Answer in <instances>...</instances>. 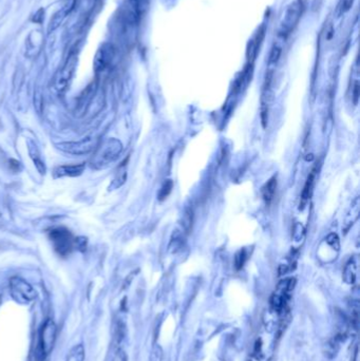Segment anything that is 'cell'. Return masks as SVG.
Returning <instances> with one entry per match:
<instances>
[{"label":"cell","mask_w":360,"mask_h":361,"mask_svg":"<svg viewBox=\"0 0 360 361\" xmlns=\"http://www.w3.org/2000/svg\"><path fill=\"white\" fill-rule=\"evenodd\" d=\"M296 285L295 278H287L281 280L278 283L275 291L272 292L270 297V307L271 309L279 314H285L288 312V304L291 298V292H293Z\"/></svg>","instance_id":"cell-1"},{"label":"cell","mask_w":360,"mask_h":361,"mask_svg":"<svg viewBox=\"0 0 360 361\" xmlns=\"http://www.w3.org/2000/svg\"><path fill=\"white\" fill-rule=\"evenodd\" d=\"M123 150V146L120 141L115 139H110L98 149L92 160V167L95 169H102L107 167L119 158Z\"/></svg>","instance_id":"cell-2"},{"label":"cell","mask_w":360,"mask_h":361,"mask_svg":"<svg viewBox=\"0 0 360 361\" xmlns=\"http://www.w3.org/2000/svg\"><path fill=\"white\" fill-rule=\"evenodd\" d=\"M49 238L52 241L55 251L63 257L71 253L77 244V239L74 238L69 230L64 227H57L50 230Z\"/></svg>","instance_id":"cell-3"},{"label":"cell","mask_w":360,"mask_h":361,"mask_svg":"<svg viewBox=\"0 0 360 361\" xmlns=\"http://www.w3.org/2000/svg\"><path fill=\"white\" fill-rule=\"evenodd\" d=\"M303 11V3L301 0H296L294 3L289 5L287 13L284 15L283 20L281 22L280 29L278 31V39L285 41L288 37L293 32V30L299 21Z\"/></svg>","instance_id":"cell-4"},{"label":"cell","mask_w":360,"mask_h":361,"mask_svg":"<svg viewBox=\"0 0 360 361\" xmlns=\"http://www.w3.org/2000/svg\"><path fill=\"white\" fill-rule=\"evenodd\" d=\"M10 291L14 300L21 304H28L36 298V291L26 280L13 277L10 280Z\"/></svg>","instance_id":"cell-5"},{"label":"cell","mask_w":360,"mask_h":361,"mask_svg":"<svg viewBox=\"0 0 360 361\" xmlns=\"http://www.w3.org/2000/svg\"><path fill=\"white\" fill-rule=\"evenodd\" d=\"M56 335L57 326L55 325V322L51 319L46 320L39 333V346L42 355L47 356L52 352L55 341H56Z\"/></svg>","instance_id":"cell-6"},{"label":"cell","mask_w":360,"mask_h":361,"mask_svg":"<svg viewBox=\"0 0 360 361\" xmlns=\"http://www.w3.org/2000/svg\"><path fill=\"white\" fill-rule=\"evenodd\" d=\"M96 146V139L94 138H86L78 142H69V143H61L59 144V149L64 152L75 154V155H83L90 153L94 147Z\"/></svg>","instance_id":"cell-7"},{"label":"cell","mask_w":360,"mask_h":361,"mask_svg":"<svg viewBox=\"0 0 360 361\" xmlns=\"http://www.w3.org/2000/svg\"><path fill=\"white\" fill-rule=\"evenodd\" d=\"M85 163L75 164V165H61L55 168L54 177L55 178H65V177H78L85 170Z\"/></svg>","instance_id":"cell-8"},{"label":"cell","mask_w":360,"mask_h":361,"mask_svg":"<svg viewBox=\"0 0 360 361\" xmlns=\"http://www.w3.org/2000/svg\"><path fill=\"white\" fill-rule=\"evenodd\" d=\"M317 166H315L313 169L309 172L308 177L306 179V182L304 184L303 190L301 192V201H300V208H303L304 205L307 203V201L311 199V196L313 194V189H314V185H315V180L316 176H317Z\"/></svg>","instance_id":"cell-9"},{"label":"cell","mask_w":360,"mask_h":361,"mask_svg":"<svg viewBox=\"0 0 360 361\" xmlns=\"http://www.w3.org/2000/svg\"><path fill=\"white\" fill-rule=\"evenodd\" d=\"M263 37H264V28L260 29L258 31V33L256 34V36L253 37V39L250 43V47H248V50H247V58L251 65L253 61V59L256 58L260 46H261V43H262Z\"/></svg>","instance_id":"cell-10"},{"label":"cell","mask_w":360,"mask_h":361,"mask_svg":"<svg viewBox=\"0 0 360 361\" xmlns=\"http://www.w3.org/2000/svg\"><path fill=\"white\" fill-rule=\"evenodd\" d=\"M276 189H277V178L272 177L264 184V186L261 189L262 198L266 204H270L271 201L274 200L275 195H276Z\"/></svg>","instance_id":"cell-11"},{"label":"cell","mask_w":360,"mask_h":361,"mask_svg":"<svg viewBox=\"0 0 360 361\" xmlns=\"http://www.w3.org/2000/svg\"><path fill=\"white\" fill-rule=\"evenodd\" d=\"M357 272H358V266L355 258L350 259L349 262L346 263L344 271H343V279L346 283L354 284L357 280Z\"/></svg>","instance_id":"cell-12"},{"label":"cell","mask_w":360,"mask_h":361,"mask_svg":"<svg viewBox=\"0 0 360 361\" xmlns=\"http://www.w3.org/2000/svg\"><path fill=\"white\" fill-rule=\"evenodd\" d=\"M85 347L83 344H77L73 346L68 353L66 361H84L85 360Z\"/></svg>","instance_id":"cell-13"},{"label":"cell","mask_w":360,"mask_h":361,"mask_svg":"<svg viewBox=\"0 0 360 361\" xmlns=\"http://www.w3.org/2000/svg\"><path fill=\"white\" fill-rule=\"evenodd\" d=\"M248 257H250V253H247L246 250H241L239 251L234 256V267L237 271H240L244 267L246 261L248 260Z\"/></svg>","instance_id":"cell-14"},{"label":"cell","mask_w":360,"mask_h":361,"mask_svg":"<svg viewBox=\"0 0 360 361\" xmlns=\"http://www.w3.org/2000/svg\"><path fill=\"white\" fill-rule=\"evenodd\" d=\"M282 54V45L278 41H275L274 46L271 48L270 55V64H277L279 58Z\"/></svg>","instance_id":"cell-15"},{"label":"cell","mask_w":360,"mask_h":361,"mask_svg":"<svg viewBox=\"0 0 360 361\" xmlns=\"http://www.w3.org/2000/svg\"><path fill=\"white\" fill-rule=\"evenodd\" d=\"M172 188H173V182L171 180H167L166 182L163 184L162 188H161V190H160V194H159L160 200L161 201L165 200V199L170 195V192L172 191Z\"/></svg>","instance_id":"cell-16"},{"label":"cell","mask_w":360,"mask_h":361,"mask_svg":"<svg viewBox=\"0 0 360 361\" xmlns=\"http://www.w3.org/2000/svg\"><path fill=\"white\" fill-rule=\"evenodd\" d=\"M326 243L330 245L332 248L336 251H339L340 243H339V238L336 234H330L326 236Z\"/></svg>","instance_id":"cell-17"},{"label":"cell","mask_w":360,"mask_h":361,"mask_svg":"<svg viewBox=\"0 0 360 361\" xmlns=\"http://www.w3.org/2000/svg\"><path fill=\"white\" fill-rule=\"evenodd\" d=\"M192 210L188 209L186 211L184 215V219H183V226L186 229V232H189L192 226Z\"/></svg>","instance_id":"cell-18"},{"label":"cell","mask_w":360,"mask_h":361,"mask_svg":"<svg viewBox=\"0 0 360 361\" xmlns=\"http://www.w3.org/2000/svg\"><path fill=\"white\" fill-rule=\"evenodd\" d=\"M358 97H359V86L358 83L355 84V87H354V103L357 104L358 102Z\"/></svg>","instance_id":"cell-19"}]
</instances>
